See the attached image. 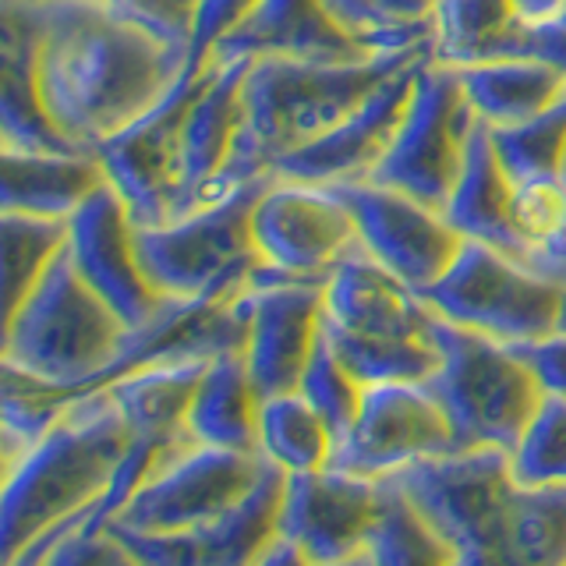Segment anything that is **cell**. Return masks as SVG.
<instances>
[{"label": "cell", "mask_w": 566, "mask_h": 566, "mask_svg": "<svg viewBox=\"0 0 566 566\" xmlns=\"http://www.w3.org/2000/svg\"><path fill=\"white\" fill-rule=\"evenodd\" d=\"M376 11L400 29H415V32H432V14L439 0H371Z\"/></svg>", "instance_id": "60d3db41"}, {"label": "cell", "mask_w": 566, "mask_h": 566, "mask_svg": "<svg viewBox=\"0 0 566 566\" xmlns=\"http://www.w3.org/2000/svg\"><path fill=\"white\" fill-rule=\"evenodd\" d=\"M429 61H432V53L415 64H407L394 78H386L376 93H371L354 114H347L336 128L318 135L308 146L280 156L270 177H287V181H305V185H323V188L368 181L371 170L379 167V159L394 146L400 120L407 114V103H411V93H415V78Z\"/></svg>", "instance_id": "d6986e66"}, {"label": "cell", "mask_w": 566, "mask_h": 566, "mask_svg": "<svg viewBox=\"0 0 566 566\" xmlns=\"http://www.w3.org/2000/svg\"><path fill=\"white\" fill-rule=\"evenodd\" d=\"M457 75L485 128L535 120L566 99V71L542 57H500L457 67Z\"/></svg>", "instance_id": "484cf974"}, {"label": "cell", "mask_w": 566, "mask_h": 566, "mask_svg": "<svg viewBox=\"0 0 566 566\" xmlns=\"http://www.w3.org/2000/svg\"><path fill=\"white\" fill-rule=\"evenodd\" d=\"M432 53V40L358 61L252 57L241 85V135L230 159V188L270 177L280 156L308 146L394 78Z\"/></svg>", "instance_id": "277c9868"}, {"label": "cell", "mask_w": 566, "mask_h": 566, "mask_svg": "<svg viewBox=\"0 0 566 566\" xmlns=\"http://www.w3.org/2000/svg\"><path fill=\"white\" fill-rule=\"evenodd\" d=\"M563 297L566 283L478 241L460 244L450 270L424 291V301L447 323L510 347L559 333Z\"/></svg>", "instance_id": "9c48e42d"}, {"label": "cell", "mask_w": 566, "mask_h": 566, "mask_svg": "<svg viewBox=\"0 0 566 566\" xmlns=\"http://www.w3.org/2000/svg\"><path fill=\"white\" fill-rule=\"evenodd\" d=\"M563 174H566V170H563Z\"/></svg>", "instance_id": "f6af8a7d"}, {"label": "cell", "mask_w": 566, "mask_h": 566, "mask_svg": "<svg viewBox=\"0 0 566 566\" xmlns=\"http://www.w3.org/2000/svg\"><path fill=\"white\" fill-rule=\"evenodd\" d=\"M283 485L287 474L270 468L244 503L206 524L170 531V535H142L114 524L111 531L132 548L142 566H255L276 538Z\"/></svg>", "instance_id": "ffe728a7"}, {"label": "cell", "mask_w": 566, "mask_h": 566, "mask_svg": "<svg viewBox=\"0 0 566 566\" xmlns=\"http://www.w3.org/2000/svg\"><path fill=\"white\" fill-rule=\"evenodd\" d=\"M117 8L138 14L142 22H149L164 35H170L174 43L188 46V32H191V14L199 0H114Z\"/></svg>", "instance_id": "f35d334b"}, {"label": "cell", "mask_w": 566, "mask_h": 566, "mask_svg": "<svg viewBox=\"0 0 566 566\" xmlns=\"http://www.w3.org/2000/svg\"><path fill=\"white\" fill-rule=\"evenodd\" d=\"M371 53L382 50H368L350 40L329 18L323 0H259L255 11L220 43L217 57L358 61Z\"/></svg>", "instance_id": "7402d4cb"}, {"label": "cell", "mask_w": 566, "mask_h": 566, "mask_svg": "<svg viewBox=\"0 0 566 566\" xmlns=\"http://www.w3.org/2000/svg\"><path fill=\"white\" fill-rule=\"evenodd\" d=\"M244 365L255 394H294L323 336V283L276 280L259 265L244 287Z\"/></svg>", "instance_id": "e0dca14e"}, {"label": "cell", "mask_w": 566, "mask_h": 566, "mask_svg": "<svg viewBox=\"0 0 566 566\" xmlns=\"http://www.w3.org/2000/svg\"><path fill=\"white\" fill-rule=\"evenodd\" d=\"M67 255L78 276L114 308L132 333L159 323L174 301L159 297L138 252V223L106 181L67 220Z\"/></svg>", "instance_id": "5bb4252c"}, {"label": "cell", "mask_w": 566, "mask_h": 566, "mask_svg": "<svg viewBox=\"0 0 566 566\" xmlns=\"http://www.w3.org/2000/svg\"><path fill=\"white\" fill-rule=\"evenodd\" d=\"M559 333H566V297H563V318H559Z\"/></svg>", "instance_id": "ee69618b"}, {"label": "cell", "mask_w": 566, "mask_h": 566, "mask_svg": "<svg viewBox=\"0 0 566 566\" xmlns=\"http://www.w3.org/2000/svg\"><path fill=\"white\" fill-rule=\"evenodd\" d=\"M474 128L478 114L460 85L457 67L429 61L415 78V93L394 146L379 159L368 181L442 209L453 195Z\"/></svg>", "instance_id": "30bf717a"}, {"label": "cell", "mask_w": 566, "mask_h": 566, "mask_svg": "<svg viewBox=\"0 0 566 566\" xmlns=\"http://www.w3.org/2000/svg\"><path fill=\"white\" fill-rule=\"evenodd\" d=\"M510 471L521 485H566V397H542L510 450Z\"/></svg>", "instance_id": "836d02e7"}, {"label": "cell", "mask_w": 566, "mask_h": 566, "mask_svg": "<svg viewBox=\"0 0 566 566\" xmlns=\"http://www.w3.org/2000/svg\"><path fill=\"white\" fill-rule=\"evenodd\" d=\"M40 14V99L75 149L96 153L153 106L185 67L170 35L114 0H32Z\"/></svg>", "instance_id": "6da1fadb"}, {"label": "cell", "mask_w": 566, "mask_h": 566, "mask_svg": "<svg viewBox=\"0 0 566 566\" xmlns=\"http://www.w3.org/2000/svg\"><path fill=\"white\" fill-rule=\"evenodd\" d=\"M259 453L283 474H312L333 464L336 436L294 389L259 403Z\"/></svg>", "instance_id": "f1b7e54d"}, {"label": "cell", "mask_w": 566, "mask_h": 566, "mask_svg": "<svg viewBox=\"0 0 566 566\" xmlns=\"http://www.w3.org/2000/svg\"><path fill=\"white\" fill-rule=\"evenodd\" d=\"M489 132L495 156H500L513 185L527 181V177H548L566 170V99L535 120Z\"/></svg>", "instance_id": "d6a6232c"}, {"label": "cell", "mask_w": 566, "mask_h": 566, "mask_svg": "<svg viewBox=\"0 0 566 566\" xmlns=\"http://www.w3.org/2000/svg\"><path fill=\"white\" fill-rule=\"evenodd\" d=\"M103 185L106 170L96 153L0 149V212L71 220Z\"/></svg>", "instance_id": "603a6c76"}, {"label": "cell", "mask_w": 566, "mask_h": 566, "mask_svg": "<svg viewBox=\"0 0 566 566\" xmlns=\"http://www.w3.org/2000/svg\"><path fill=\"white\" fill-rule=\"evenodd\" d=\"M323 8L350 40H358L368 50H400L432 35V32H415V29H400L394 22H386L371 0H323Z\"/></svg>", "instance_id": "8d00e7d4"}, {"label": "cell", "mask_w": 566, "mask_h": 566, "mask_svg": "<svg viewBox=\"0 0 566 566\" xmlns=\"http://www.w3.org/2000/svg\"><path fill=\"white\" fill-rule=\"evenodd\" d=\"M297 394L305 397L318 415H323V421L336 436V447H340L344 436L350 432L354 418H358V411H361L365 382L354 376L340 358H336L326 336H318L315 354L305 368V376H301Z\"/></svg>", "instance_id": "e575fe53"}, {"label": "cell", "mask_w": 566, "mask_h": 566, "mask_svg": "<svg viewBox=\"0 0 566 566\" xmlns=\"http://www.w3.org/2000/svg\"><path fill=\"white\" fill-rule=\"evenodd\" d=\"M510 8L524 25H553L566 18V0H510Z\"/></svg>", "instance_id": "b9f144b4"}, {"label": "cell", "mask_w": 566, "mask_h": 566, "mask_svg": "<svg viewBox=\"0 0 566 566\" xmlns=\"http://www.w3.org/2000/svg\"><path fill=\"white\" fill-rule=\"evenodd\" d=\"M40 566H142V563L111 531V517L96 506L78 527H71L67 535L50 548Z\"/></svg>", "instance_id": "d590c367"}, {"label": "cell", "mask_w": 566, "mask_h": 566, "mask_svg": "<svg viewBox=\"0 0 566 566\" xmlns=\"http://www.w3.org/2000/svg\"><path fill=\"white\" fill-rule=\"evenodd\" d=\"M527 29L510 0H439L432 14V61L471 67L500 57H524Z\"/></svg>", "instance_id": "83f0119b"}, {"label": "cell", "mask_w": 566, "mask_h": 566, "mask_svg": "<svg viewBox=\"0 0 566 566\" xmlns=\"http://www.w3.org/2000/svg\"><path fill=\"white\" fill-rule=\"evenodd\" d=\"M453 566H566V485H521L506 450H457L394 474Z\"/></svg>", "instance_id": "7a4b0ae2"}, {"label": "cell", "mask_w": 566, "mask_h": 566, "mask_svg": "<svg viewBox=\"0 0 566 566\" xmlns=\"http://www.w3.org/2000/svg\"><path fill=\"white\" fill-rule=\"evenodd\" d=\"M323 336L365 386L429 382L439 368V315L365 248L323 283Z\"/></svg>", "instance_id": "8992f818"}, {"label": "cell", "mask_w": 566, "mask_h": 566, "mask_svg": "<svg viewBox=\"0 0 566 566\" xmlns=\"http://www.w3.org/2000/svg\"><path fill=\"white\" fill-rule=\"evenodd\" d=\"M67 244V220L0 212V262H4V318L22 305L50 262Z\"/></svg>", "instance_id": "4dcf8cb0"}, {"label": "cell", "mask_w": 566, "mask_h": 566, "mask_svg": "<svg viewBox=\"0 0 566 566\" xmlns=\"http://www.w3.org/2000/svg\"><path fill=\"white\" fill-rule=\"evenodd\" d=\"M386 482L347 471L287 474L276 517V535L315 566L344 563L368 548L382 513Z\"/></svg>", "instance_id": "2e32d148"}, {"label": "cell", "mask_w": 566, "mask_h": 566, "mask_svg": "<svg viewBox=\"0 0 566 566\" xmlns=\"http://www.w3.org/2000/svg\"><path fill=\"white\" fill-rule=\"evenodd\" d=\"M255 566H312L305 556L297 553V548L291 545V542H283L280 535L273 538V545L265 548V553L259 556V563Z\"/></svg>", "instance_id": "7bdbcfd3"}, {"label": "cell", "mask_w": 566, "mask_h": 566, "mask_svg": "<svg viewBox=\"0 0 566 566\" xmlns=\"http://www.w3.org/2000/svg\"><path fill=\"white\" fill-rule=\"evenodd\" d=\"M259 403L262 397L248 376L244 354L223 350L209 358L199 386H195L185 432L202 447L259 453Z\"/></svg>", "instance_id": "4316f807"}, {"label": "cell", "mask_w": 566, "mask_h": 566, "mask_svg": "<svg viewBox=\"0 0 566 566\" xmlns=\"http://www.w3.org/2000/svg\"><path fill=\"white\" fill-rule=\"evenodd\" d=\"M270 468L262 453L181 442L156 460L111 524L142 535H170L206 524L244 503Z\"/></svg>", "instance_id": "8fae6325"}, {"label": "cell", "mask_w": 566, "mask_h": 566, "mask_svg": "<svg viewBox=\"0 0 566 566\" xmlns=\"http://www.w3.org/2000/svg\"><path fill=\"white\" fill-rule=\"evenodd\" d=\"M252 57H217L202 75L185 111L181 149H177V206L174 220L234 195L230 188V159L241 135V85Z\"/></svg>", "instance_id": "ac0fdd59"}, {"label": "cell", "mask_w": 566, "mask_h": 566, "mask_svg": "<svg viewBox=\"0 0 566 566\" xmlns=\"http://www.w3.org/2000/svg\"><path fill=\"white\" fill-rule=\"evenodd\" d=\"M439 368L429 389L450 418L457 450H513L545 389L517 347L439 315ZM453 450V453H457Z\"/></svg>", "instance_id": "52a82bcc"}, {"label": "cell", "mask_w": 566, "mask_h": 566, "mask_svg": "<svg viewBox=\"0 0 566 566\" xmlns=\"http://www.w3.org/2000/svg\"><path fill=\"white\" fill-rule=\"evenodd\" d=\"M206 365L209 358H159L128 368L103 389L114 397L117 411L138 442L174 450L181 442H191L185 432V418Z\"/></svg>", "instance_id": "cb8c5ba5"}, {"label": "cell", "mask_w": 566, "mask_h": 566, "mask_svg": "<svg viewBox=\"0 0 566 566\" xmlns=\"http://www.w3.org/2000/svg\"><path fill=\"white\" fill-rule=\"evenodd\" d=\"M128 344L132 329L78 276L67 244L4 318V368L29 379L53 411L57 400L117 379Z\"/></svg>", "instance_id": "5b68a950"}, {"label": "cell", "mask_w": 566, "mask_h": 566, "mask_svg": "<svg viewBox=\"0 0 566 566\" xmlns=\"http://www.w3.org/2000/svg\"><path fill=\"white\" fill-rule=\"evenodd\" d=\"M371 566H453L450 545L421 517V510L407 500L403 489L386 478L382 513L368 538Z\"/></svg>", "instance_id": "1f68e13d"}, {"label": "cell", "mask_w": 566, "mask_h": 566, "mask_svg": "<svg viewBox=\"0 0 566 566\" xmlns=\"http://www.w3.org/2000/svg\"><path fill=\"white\" fill-rule=\"evenodd\" d=\"M61 415L4 464L0 559H14L50 527L96 510L132 450V429L106 389L57 400Z\"/></svg>", "instance_id": "3957f363"}, {"label": "cell", "mask_w": 566, "mask_h": 566, "mask_svg": "<svg viewBox=\"0 0 566 566\" xmlns=\"http://www.w3.org/2000/svg\"><path fill=\"white\" fill-rule=\"evenodd\" d=\"M517 354L535 368L545 394L566 397V333H553L535 344H517Z\"/></svg>", "instance_id": "ab89813d"}, {"label": "cell", "mask_w": 566, "mask_h": 566, "mask_svg": "<svg viewBox=\"0 0 566 566\" xmlns=\"http://www.w3.org/2000/svg\"><path fill=\"white\" fill-rule=\"evenodd\" d=\"M513 230L521 241V262L566 283V174L513 185Z\"/></svg>", "instance_id": "f546056e"}, {"label": "cell", "mask_w": 566, "mask_h": 566, "mask_svg": "<svg viewBox=\"0 0 566 566\" xmlns=\"http://www.w3.org/2000/svg\"><path fill=\"white\" fill-rule=\"evenodd\" d=\"M333 191L347 202L365 252L421 294L450 270L464 244L442 209L424 206L397 188L350 181L333 185Z\"/></svg>", "instance_id": "9a60e30c"}, {"label": "cell", "mask_w": 566, "mask_h": 566, "mask_svg": "<svg viewBox=\"0 0 566 566\" xmlns=\"http://www.w3.org/2000/svg\"><path fill=\"white\" fill-rule=\"evenodd\" d=\"M255 4L259 0H199V4H195V14H191L185 61L209 67L212 57H217L220 43L255 11Z\"/></svg>", "instance_id": "74e56055"}, {"label": "cell", "mask_w": 566, "mask_h": 566, "mask_svg": "<svg viewBox=\"0 0 566 566\" xmlns=\"http://www.w3.org/2000/svg\"><path fill=\"white\" fill-rule=\"evenodd\" d=\"M442 217L464 241L500 248V252L521 259V241L513 230V181L495 156L492 132L482 120L468 142L464 164H460L450 202L442 206Z\"/></svg>", "instance_id": "d4e9b609"}, {"label": "cell", "mask_w": 566, "mask_h": 566, "mask_svg": "<svg viewBox=\"0 0 566 566\" xmlns=\"http://www.w3.org/2000/svg\"><path fill=\"white\" fill-rule=\"evenodd\" d=\"M453 450L450 418L429 382H376L365 386L361 411L329 468L386 482L403 468Z\"/></svg>", "instance_id": "4fadbf2b"}, {"label": "cell", "mask_w": 566, "mask_h": 566, "mask_svg": "<svg viewBox=\"0 0 566 566\" xmlns=\"http://www.w3.org/2000/svg\"><path fill=\"white\" fill-rule=\"evenodd\" d=\"M40 14L32 0H0V149L75 153L40 99Z\"/></svg>", "instance_id": "44dd1931"}, {"label": "cell", "mask_w": 566, "mask_h": 566, "mask_svg": "<svg viewBox=\"0 0 566 566\" xmlns=\"http://www.w3.org/2000/svg\"><path fill=\"white\" fill-rule=\"evenodd\" d=\"M262 185L265 177L181 220L138 227L142 265L159 297L220 301L248 287L259 265L252 244V209Z\"/></svg>", "instance_id": "ba28073f"}, {"label": "cell", "mask_w": 566, "mask_h": 566, "mask_svg": "<svg viewBox=\"0 0 566 566\" xmlns=\"http://www.w3.org/2000/svg\"><path fill=\"white\" fill-rule=\"evenodd\" d=\"M259 270L276 280L326 283L333 270L361 252L358 223L333 188L265 177L252 209Z\"/></svg>", "instance_id": "7c38bea8"}]
</instances>
